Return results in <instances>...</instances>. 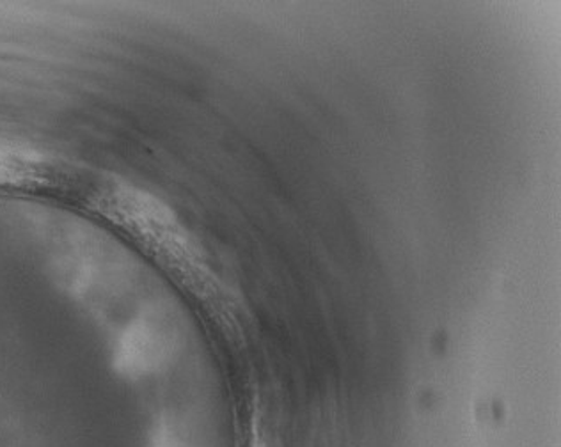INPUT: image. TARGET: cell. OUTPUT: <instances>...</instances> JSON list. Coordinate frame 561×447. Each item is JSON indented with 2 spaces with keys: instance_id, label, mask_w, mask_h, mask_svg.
<instances>
[{
  "instance_id": "cell-1",
  "label": "cell",
  "mask_w": 561,
  "mask_h": 447,
  "mask_svg": "<svg viewBox=\"0 0 561 447\" xmlns=\"http://www.w3.org/2000/svg\"><path fill=\"white\" fill-rule=\"evenodd\" d=\"M179 332L164 312H140L119 332L114 346V366L123 377L145 378L173 359Z\"/></svg>"
},
{
  "instance_id": "cell-2",
  "label": "cell",
  "mask_w": 561,
  "mask_h": 447,
  "mask_svg": "<svg viewBox=\"0 0 561 447\" xmlns=\"http://www.w3.org/2000/svg\"><path fill=\"white\" fill-rule=\"evenodd\" d=\"M148 447H191L187 437L176 426L169 423H160L153 429Z\"/></svg>"
}]
</instances>
